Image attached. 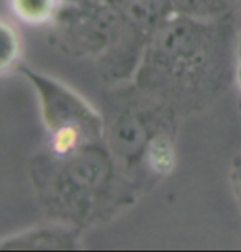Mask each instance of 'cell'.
Segmentation results:
<instances>
[{
  "instance_id": "6da1fadb",
  "label": "cell",
  "mask_w": 241,
  "mask_h": 252,
  "mask_svg": "<svg viewBox=\"0 0 241 252\" xmlns=\"http://www.w3.org/2000/svg\"><path fill=\"white\" fill-rule=\"evenodd\" d=\"M237 13L171 15L153 33L130 85L182 120L208 110L235 82Z\"/></svg>"
},
{
  "instance_id": "7a4b0ae2",
  "label": "cell",
  "mask_w": 241,
  "mask_h": 252,
  "mask_svg": "<svg viewBox=\"0 0 241 252\" xmlns=\"http://www.w3.org/2000/svg\"><path fill=\"white\" fill-rule=\"evenodd\" d=\"M30 177L48 213L80 229L107 223L139 196L105 139L64 156L36 154L30 160Z\"/></svg>"
},
{
  "instance_id": "3957f363",
  "label": "cell",
  "mask_w": 241,
  "mask_h": 252,
  "mask_svg": "<svg viewBox=\"0 0 241 252\" xmlns=\"http://www.w3.org/2000/svg\"><path fill=\"white\" fill-rule=\"evenodd\" d=\"M180 118L132 85L122 95L113 113L105 120L103 139L130 182L139 195L151 189L146 175V158L154 136L168 128H179Z\"/></svg>"
},
{
  "instance_id": "277c9868",
  "label": "cell",
  "mask_w": 241,
  "mask_h": 252,
  "mask_svg": "<svg viewBox=\"0 0 241 252\" xmlns=\"http://www.w3.org/2000/svg\"><path fill=\"white\" fill-rule=\"evenodd\" d=\"M17 69L36 92L39 112L49 136V153L64 156L103 139V117L76 90L27 65H18Z\"/></svg>"
},
{
  "instance_id": "5b68a950",
  "label": "cell",
  "mask_w": 241,
  "mask_h": 252,
  "mask_svg": "<svg viewBox=\"0 0 241 252\" xmlns=\"http://www.w3.org/2000/svg\"><path fill=\"white\" fill-rule=\"evenodd\" d=\"M53 41L74 58H102L125 32L127 22L112 0L94 7L61 5L49 23Z\"/></svg>"
},
{
  "instance_id": "8992f818",
  "label": "cell",
  "mask_w": 241,
  "mask_h": 252,
  "mask_svg": "<svg viewBox=\"0 0 241 252\" xmlns=\"http://www.w3.org/2000/svg\"><path fill=\"white\" fill-rule=\"evenodd\" d=\"M82 229L72 224L58 223L36 226L20 234L8 236L0 241V249L8 251H77L80 244Z\"/></svg>"
},
{
  "instance_id": "52a82bcc",
  "label": "cell",
  "mask_w": 241,
  "mask_h": 252,
  "mask_svg": "<svg viewBox=\"0 0 241 252\" xmlns=\"http://www.w3.org/2000/svg\"><path fill=\"white\" fill-rule=\"evenodd\" d=\"M174 15L213 20L237 13V0H169Z\"/></svg>"
},
{
  "instance_id": "ba28073f",
  "label": "cell",
  "mask_w": 241,
  "mask_h": 252,
  "mask_svg": "<svg viewBox=\"0 0 241 252\" xmlns=\"http://www.w3.org/2000/svg\"><path fill=\"white\" fill-rule=\"evenodd\" d=\"M13 13L32 25L51 23L58 10V0H10Z\"/></svg>"
},
{
  "instance_id": "9c48e42d",
  "label": "cell",
  "mask_w": 241,
  "mask_h": 252,
  "mask_svg": "<svg viewBox=\"0 0 241 252\" xmlns=\"http://www.w3.org/2000/svg\"><path fill=\"white\" fill-rule=\"evenodd\" d=\"M20 53H22V43L17 30L0 18V75L10 69L18 67Z\"/></svg>"
},
{
  "instance_id": "30bf717a",
  "label": "cell",
  "mask_w": 241,
  "mask_h": 252,
  "mask_svg": "<svg viewBox=\"0 0 241 252\" xmlns=\"http://www.w3.org/2000/svg\"><path fill=\"white\" fill-rule=\"evenodd\" d=\"M235 82L238 85L240 95H241V30L238 33V41H237V63H235Z\"/></svg>"
},
{
  "instance_id": "8fae6325",
  "label": "cell",
  "mask_w": 241,
  "mask_h": 252,
  "mask_svg": "<svg viewBox=\"0 0 241 252\" xmlns=\"http://www.w3.org/2000/svg\"><path fill=\"white\" fill-rule=\"evenodd\" d=\"M107 0H58V7L68 5V7H94V5L103 3Z\"/></svg>"
},
{
  "instance_id": "7c38bea8",
  "label": "cell",
  "mask_w": 241,
  "mask_h": 252,
  "mask_svg": "<svg viewBox=\"0 0 241 252\" xmlns=\"http://www.w3.org/2000/svg\"><path fill=\"white\" fill-rule=\"evenodd\" d=\"M232 179H233L235 190H237V195H238V198L241 201V156L237 159V162H235V165H233Z\"/></svg>"
},
{
  "instance_id": "4fadbf2b",
  "label": "cell",
  "mask_w": 241,
  "mask_h": 252,
  "mask_svg": "<svg viewBox=\"0 0 241 252\" xmlns=\"http://www.w3.org/2000/svg\"><path fill=\"white\" fill-rule=\"evenodd\" d=\"M237 13H241V0H237Z\"/></svg>"
}]
</instances>
